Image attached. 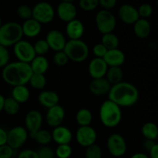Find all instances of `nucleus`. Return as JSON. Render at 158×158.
I'll list each match as a JSON object with an SVG mask.
<instances>
[{"label":"nucleus","instance_id":"obj_1","mask_svg":"<svg viewBox=\"0 0 158 158\" xmlns=\"http://www.w3.org/2000/svg\"><path fill=\"white\" fill-rule=\"evenodd\" d=\"M108 100L121 107H130L137 103L140 94L134 84L127 82H120L111 86L108 94Z\"/></svg>","mask_w":158,"mask_h":158},{"label":"nucleus","instance_id":"obj_2","mask_svg":"<svg viewBox=\"0 0 158 158\" xmlns=\"http://www.w3.org/2000/svg\"><path fill=\"white\" fill-rule=\"evenodd\" d=\"M32 69L28 63L22 62H12L2 68V78L5 83L12 86H26L29 83Z\"/></svg>","mask_w":158,"mask_h":158},{"label":"nucleus","instance_id":"obj_3","mask_svg":"<svg viewBox=\"0 0 158 158\" xmlns=\"http://www.w3.org/2000/svg\"><path fill=\"white\" fill-rule=\"evenodd\" d=\"M99 117L104 127L108 128L116 127L122 120L121 108L111 100H105L100 107Z\"/></svg>","mask_w":158,"mask_h":158},{"label":"nucleus","instance_id":"obj_4","mask_svg":"<svg viewBox=\"0 0 158 158\" xmlns=\"http://www.w3.org/2000/svg\"><path fill=\"white\" fill-rule=\"evenodd\" d=\"M23 36L22 26L16 22H8L0 27V45L5 47L14 46Z\"/></svg>","mask_w":158,"mask_h":158},{"label":"nucleus","instance_id":"obj_5","mask_svg":"<svg viewBox=\"0 0 158 158\" xmlns=\"http://www.w3.org/2000/svg\"><path fill=\"white\" fill-rule=\"evenodd\" d=\"M63 52L69 60L75 63H82L89 56V49L87 44L82 40H69L66 42Z\"/></svg>","mask_w":158,"mask_h":158},{"label":"nucleus","instance_id":"obj_6","mask_svg":"<svg viewBox=\"0 0 158 158\" xmlns=\"http://www.w3.org/2000/svg\"><path fill=\"white\" fill-rule=\"evenodd\" d=\"M32 19L40 24H47L51 23L55 18L56 12L53 6L46 2H41L32 8Z\"/></svg>","mask_w":158,"mask_h":158},{"label":"nucleus","instance_id":"obj_7","mask_svg":"<svg viewBox=\"0 0 158 158\" xmlns=\"http://www.w3.org/2000/svg\"><path fill=\"white\" fill-rule=\"evenodd\" d=\"M95 22L97 29L103 35L114 32L117 25V20L114 14L110 11L104 9L97 12Z\"/></svg>","mask_w":158,"mask_h":158},{"label":"nucleus","instance_id":"obj_8","mask_svg":"<svg viewBox=\"0 0 158 158\" xmlns=\"http://www.w3.org/2000/svg\"><path fill=\"white\" fill-rule=\"evenodd\" d=\"M13 52L18 61L25 63H31L36 56L34 51L33 45L27 40H21L13 46Z\"/></svg>","mask_w":158,"mask_h":158},{"label":"nucleus","instance_id":"obj_9","mask_svg":"<svg viewBox=\"0 0 158 158\" xmlns=\"http://www.w3.org/2000/svg\"><path fill=\"white\" fill-rule=\"evenodd\" d=\"M106 148L111 156L120 157L124 155L127 150V145L124 137L120 134H112L106 140Z\"/></svg>","mask_w":158,"mask_h":158},{"label":"nucleus","instance_id":"obj_10","mask_svg":"<svg viewBox=\"0 0 158 158\" xmlns=\"http://www.w3.org/2000/svg\"><path fill=\"white\" fill-rule=\"evenodd\" d=\"M29 137V133L23 127H12L7 132V145L13 150H18L25 144Z\"/></svg>","mask_w":158,"mask_h":158},{"label":"nucleus","instance_id":"obj_11","mask_svg":"<svg viewBox=\"0 0 158 158\" xmlns=\"http://www.w3.org/2000/svg\"><path fill=\"white\" fill-rule=\"evenodd\" d=\"M77 143L83 148H88L96 143L97 140V131L91 126L80 127L76 132Z\"/></svg>","mask_w":158,"mask_h":158},{"label":"nucleus","instance_id":"obj_12","mask_svg":"<svg viewBox=\"0 0 158 158\" xmlns=\"http://www.w3.org/2000/svg\"><path fill=\"white\" fill-rule=\"evenodd\" d=\"M43 124V115L37 110H32L29 111L25 117L26 129L32 137L34 134L41 129Z\"/></svg>","mask_w":158,"mask_h":158},{"label":"nucleus","instance_id":"obj_13","mask_svg":"<svg viewBox=\"0 0 158 158\" xmlns=\"http://www.w3.org/2000/svg\"><path fill=\"white\" fill-rule=\"evenodd\" d=\"M45 40L47 43L49 49H52L55 52L63 51L67 42L63 32L58 29H52L49 31L46 34Z\"/></svg>","mask_w":158,"mask_h":158},{"label":"nucleus","instance_id":"obj_14","mask_svg":"<svg viewBox=\"0 0 158 158\" xmlns=\"http://www.w3.org/2000/svg\"><path fill=\"white\" fill-rule=\"evenodd\" d=\"M56 13L60 20L65 23H69L76 19L77 15V9L72 2L63 1L59 3Z\"/></svg>","mask_w":158,"mask_h":158},{"label":"nucleus","instance_id":"obj_15","mask_svg":"<svg viewBox=\"0 0 158 158\" xmlns=\"http://www.w3.org/2000/svg\"><path fill=\"white\" fill-rule=\"evenodd\" d=\"M66 116L65 110L61 105L56 106L48 109L46 115V121L47 124L51 127H57L61 126Z\"/></svg>","mask_w":158,"mask_h":158},{"label":"nucleus","instance_id":"obj_16","mask_svg":"<svg viewBox=\"0 0 158 158\" xmlns=\"http://www.w3.org/2000/svg\"><path fill=\"white\" fill-rule=\"evenodd\" d=\"M118 16L123 23L134 25L140 19L137 9L131 4H123L118 9Z\"/></svg>","mask_w":158,"mask_h":158},{"label":"nucleus","instance_id":"obj_17","mask_svg":"<svg viewBox=\"0 0 158 158\" xmlns=\"http://www.w3.org/2000/svg\"><path fill=\"white\" fill-rule=\"evenodd\" d=\"M107 69L108 66L101 58H94L88 66V72L93 80L105 77Z\"/></svg>","mask_w":158,"mask_h":158},{"label":"nucleus","instance_id":"obj_18","mask_svg":"<svg viewBox=\"0 0 158 158\" xmlns=\"http://www.w3.org/2000/svg\"><path fill=\"white\" fill-rule=\"evenodd\" d=\"M85 32V26L80 20L75 19L67 23L66 26V33L69 40H81Z\"/></svg>","mask_w":158,"mask_h":158},{"label":"nucleus","instance_id":"obj_19","mask_svg":"<svg viewBox=\"0 0 158 158\" xmlns=\"http://www.w3.org/2000/svg\"><path fill=\"white\" fill-rule=\"evenodd\" d=\"M51 135L52 140H53L58 145L69 144L73 140V134L70 130L62 125L53 128Z\"/></svg>","mask_w":158,"mask_h":158},{"label":"nucleus","instance_id":"obj_20","mask_svg":"<svg viewBox=\"0 0 158 158\" xmlns=\"http://www.w3.org/2000/svg\"><path fill=\"white\" fill-rule=\"evenodd\" d=\"M111 85L106 80L105 77L100 79H94L90 82L89 85V89L91 94L95 96H104L109 94L110 90Z\"/></svg>","mask_w":158,"mask_h":158},{"label":"nucleus","instance_id":"obj_21","mask_svg":"<svg viewBox=\"0 0 158 158\" xmlns=\"http://www.w3.org/2000/svg\"><path fill=\"white\" fill-rule=\"evenodd\" d=\"M103 59L108 67H112V66L121 67L122 65L124 63L126 57L123 51L117 48L115 49L108 50Z\"/></svg>","mask_w":158,"mask_h":158},{"label":"nucleus","instance_id":"obj_22","mask_svg":"<svg viewBox=\"0 0 158 158\" xmlns=\"http://www.w3.org/2000/svg\"><path fill=\"white\" fill-rule=\"evenodd\" d=\"M38 101L43 107L49 109L59 104L60 97L55 91L44 90L39 94Z\"/></svg>","mask_w":158,"mask_h":158},{"label":"nucleus","instance_id":"obj_23","mask_svg":"<svg viewBox=\"0 0 158 158\" xmlns=\"http://www.w3.org/2000/svg\"><path fill=\"white\" fill-rule=\"evenodd\" d=\"M21 26L23 35H26L29 38L37 36L42 31V25L33 19L26 20Z\"/></svg>","mask_w":158,"mask_h":158},{"label":"nucleus","instance_id":"obj_24","mask_svg":"<svg viewBox=\"0 0 158 158\" xmlns=\"http://www.w3.org/2000/svg\"><path fill=\"white\" fill-rule=\"evenodd\" d=\"M151 26L148 19H139L134 24V32L136 36L139 39H147L151 34Z\"/></svg>","mask_w":158,"mask_h":158},{"label":"nucleus","instance_id":"obj_25","mask_svg":"<svg viewBox=\"0 0 158 158\" xmlns=\"http://www.w3.org/2000/svg\"><path fill=\"white\" fill-rule=\"evenodd\" d=\"M29 66L32 73L44 75L49 69V61L43 56H36L29 63Z\"/></svg>","mask_w":158,"mask_h":158},{"label":"nucleus","instance_id":"obj_26","mask_svg":"<svg viewBox=\"0 0 158 158\" xmlns=\"http://www.w3.org/2000/svg\"><path fill=\"white\" fill-rule=\"evenodd\" d=\"M123 77V71L121 67L120 66H112V67H108L106 71L105 78L106 79L110 84L111 86L118 84L120 82H122Z\"/></svg>","mask_w":158,"mask_h":158},{"label":"nucleus","instance_id":"obj_27","mask_svg":"<svg viewBox=\"0 0 158 158\" xmlns=\"http://www.w3.org/2000/svg\"><path fill=\"white\" fill-rule=\"evenodd\" d=\"M12 97L17 103H24L29 100L30 92L26 86H14L12 89Z\"/></svg>","mask_w":158,"mask_h":158},{"label":"nucleus","instance_id":"obj_28","mask_svg":"<svg viewBox=\"0 0 158 158\" xmlns=\"http://www.w3.org/2000/svg\"><path fill=\"white\" fill-rule=\"evenodd\" d=\"M141 134L145 140L155 141L157 139L158 128L156 123L153 122H147L142 126Z\"/></svg>","mask_w":158,"mask_h":158},{"label":"nucleus","instance_id":"obj_29","mask_svg":"<svg viewBox=\"0 0 158 158\" xmlns=\"http://www.w3.org/2000/svg\"><path fill=\"white\" fill-rule=\"evenodd\" d=\"M93 120V114L89 110L82 108L76 114V121L80 127L90 126Z\"/></svg>","mask_w":158,"mask_h":158},{"label":"nucleus","instance_id":"obj_30","mask_svg":"<svg viewBox=\"0 0 158 158\" xmlns=\"http://www.w3.org/2000/svg\"><path fill=\"white\" fill-rule=\"evenodd\" d=\"M101 43L107 50L115 49L118 48L119 39L114 32L103 34L101 38Z\"/></svg>","mask_w":158,"mask_h":158},{"label":"nucleus","instance_id":"obj_31","mask_svg":"<svg viewBox=\"0 0 158 158\" xmlns=\"http://www.w3.org/2000/svg\"><path fill=\"white\" fill-rule=\"evenodd\" d=\"M31 137L34 139L39 144L42 145V146H47L50 143L51 140H52L51 133L46 131V130L43 129H40V131H37Z\"/></svg>","mask_w":158,"mask_h":158},{"label":"nucleus","instance_id":"obj_32","mask_svg":"<svg viewBox=\"0 0 158 158\" xmlns=\"http://www.w3.org/2000/svg\"><path fill=\"white\" fill-rule=\"evenodd\" d=\"M20 109L19 103H17L12 97L5 98L3 110L9 115H15L19 113Z\"/></svg>","mask_w":158,"mask_h":158},{"label":"nucleus","instance_id":"obj_33","mask_svg":"<svg viewBox=\"0 0 158 158\" xmlns=\"http://www.w3.org/2000/svg\"><path fill=\"white\" fill-rule=\"evenodd\" d=\"M46 78L43 74L32 73L29 83L33 89H43L46 85Z\"/></svg>","mask_w":158,"mask_h":158},{"label":"nucleus","instance_id":"obj_34","mask_svg":"<svg viewBox=\"0 0 158 158\" xmlns=\"http://www.w3.org/2000/svg\"><path fill=\"white\" fill-rule=\"evenodd\" d=\"M54 151L57 158H69L72 155L73 149L69 144H62L58 145Z\"/></svg>","mask_w":158,"mask_h":158},{"label":"nucleus","instance_id":"obj_35","mask_svg":"<svg viewBox=\"0 0 158 158\" xmlns=\"http://www.w3.org/2000/svg\"><path fill=\"white\" fill-rule=\"evenodd\" d=\"M86 158H103V151L99 145L94 144L86 148L85 152Z\"/></svg>","mask_w":158,"mask_h":158},{"label":"nucleus","instance_id":"obj_36","mask_svg":"<svg viewBox=\"0 0 158 158\" xmlns=\"http://www.w3.org/2000/svg\"><path fill=\"white\" fill-rule=\"evenodd\" d=\"M33 48L36 56H45V55L49 50V46H48L47 43L45 40H37L35 44H33Z\"/></svg>","mask_w":158,"mask_h":158},{"label":"nucleus","instance_id":"obj_37","mask_svg":"<svg viewBox=\"0 0 158 158\" xmlns=\"http://www.w3.org/2000/svg\"><path fill=\"white\" fill-rule=\"evenodd\" d=\"M16 13L21 19L26 21V20L29 19H32V8L26 4L20 5L18 9H17Z\"/></svg>","mask_w":158,"mask_h":158},{"label":"nucleus","instance_id":"obj_38","mask_svg":"<svg viewBox=\"0 0 158 158\" xmlns=\"http://www.w3.org/2000/svg\"><path fill=\"white\" fill-rule=\"evenodd\" d=\"M52 61L56 66H63L66 65L69 62L67 56L66 55L63 51H59V52H55L53 57H52Z\"/></svg>","mask_w":158,"mask_h":158},{"label":"nucleus","instance_id":"obj_39","mask_svg":"<svg viewBox=\"0 0 158 158\" xmlns=\"http://www.w3.org/2000/svg\"><path fill=\"white\" fill-rule=\"evenodd\" d=\"M80 9L89 12L97 9L99 6V0H80L79 2Z\"/></svg>","mask_w":158,"mask_h":158},{"label":"nucleus","instance_id":"obj_40","mask_svg":"<svg viewBox=\"0 0 158 158\" xmlns=\"http://www.w3.org/2000/svg\"><path fill=\"white\" fill-rule=\"evenodd\" d=\"M137 9L139 17L140 19H147V18L151 16L153 13L152 6L150 4H148V3H143Z\"/></svg>","mask_w":158,"mask_h":158},{"label":"nucleus","instance_id":"obj_41","mask_svg":"<svg viewBox=\"0 0 158 158\" xmlns=\"http://www.w3.org/2000/svg\"><path fill=\"white\" fill-rule=\"evenodd\" d=\"M39 158H55V151L49 146H42L36 151Z\"/></svg>","mask_w":158,"mask_h":158},{"label":"nucleus","instance_id":"obj_42","mask_svg":"<svg viewBox=\"0 0 158 158\" xmlns=\"http://www.w3.org/2000/svg\"><path fill=\"white\" fill-rule=\"evenodd\" d=\"M17 150H13L9 145L5 144L0 146V158H13L16 157L15 151Z\"/></svg>","mask_w":158,"mask_h":158},{"label":"nucleus","instance_id":"obj_43","mask_svg":"<svg viewBox=\"0 0 158 158\" xmlns=\"http://www.w3.org/2000/svg\"><path fill=\"white\" fill-rule=\"evenodd\" d=\"M10 55L7 48L0 45V68H4L9 63Z\"/></svg>","mask_w":158,"mask_h":158},{"label":"nucleus","instance_id":"obj_44","mask_svg":"<svg viewBox=\"0 0 158 158\" xmlns=\"http://www.w3.org/2000/svg\"><path fill=\"white\" fill-rule=\"evenodd\" d=\"M93 53L95 56V58H101L103 59L104 56L106 55L107 49H106L104 46L101 43H97L93 47Z\"/></svg>","mask_w":158,"mask_h":158},{"label":"nucleus","instance_id":"obj_45","mask_svg":"<svg viewBox=\"0 0 158 158\" xmlns=\"http://www.w3.org/2000/svg\"><path fill=\"white\" fill-rule=\"evenodd\" d=\"M16 158H39L36 151L32 149H25L18 152Z\"/></svg>","mask_w":158,"mask_h":158},{"label":"nucleus","instance_id":"obj_46","mask_svg":"<svg viewBox=\"0 0 158 158\" xmlns=\"http://www.w3.org/2000/svg\"><path fill=\"white\" fill-rule=\"evenodd\" d=\"M117 5L116 0H100L99 1V6H101L104 10L110 11V9H114Z\"/></svg>","mask_w":158,"mask_h":158},{"label":"nucleus","instance_id":"obj_47","mask_svg":"<svg viewBox=\"0 0 158 158\" xmlns=\"http://www.w3.org/2000/svg\"><path fill=\"white\" fill-rule=\"evenodd\" d=\"M7 144V131L0 127V146Z\"/></svg>","mask_w":158,"mask_h":158},{"label":"nucleus","instance_id":"obj_48","mask_svg":"<svg viewBox=\"0 0 158 158\" xmlns=\"http://www.w3.org/2000/svg\"><path fill=\"white\" fill-rule=\"evenodd\" d=\"M149 158H158V144L156 143L149 151Z\"/></svg>","mask_w":158,"mask_h":158},{"label":"nucleus","instance_id":"obj_49","mask_svg":"<svg viewBox=\"0 0 158 158\" xmlns=\"http://www.w3.org/2000/svg\"><path fill=\"white\" fill-rule=\"evenodd\" d=\"M156 142L155 141H153V140H145L143 141V147L145 150H147L148 151H149L154 145L156 144Z\"/></svg>","mask_w":158,"mask_h":158},{"label":"nucleus","instance_id":"obj_50","mask_svg":"<svg viewBox=\"0 0 158 158\" xmlns=\"http://www.w3.org/2000/svg\"><path fill=\"white\" fill-rule=\"evenodd\" d=\"M131 158H149V157L143 153H136V154H133Z\"/></svg>","mask_w":158,"mask_h":158},{"label":"nucleus","instance_id":"obj_51","mask_svg":"<svg viewBox=\"0 0 158 158\" xmlns=\"http://www.w3.org/2000/svg\"><path fill=\"white\" fill-rule=\"evenodd\" d=\"M5 97L0 94V113L3 110V106H4Z\"/></svg>","mask_w":158,"mask_h":158},{"label":"nucleus","instance_id":"obj_52","mask_svg":"<svg viewBox=\"0 0 158 158\" xmlns=\"http://www.w3.org/2000/svg\"><path fill=\"white\" fill-rule=\"evenodd\" d=\"M2 24V19H1V15H0V27H1Z\"/></svg>","mask_w":158,"mask_h":158}]
</instances>
